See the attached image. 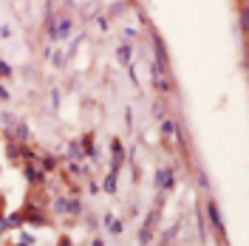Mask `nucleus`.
<instances>
[{
  "label": "nucleus",
  "instance_id": "obj_1",
  "mask_svg": "<svg viewBox=\"0 0 249 246\" xmlns=\"http://www.w3.org/2000/svg\"><path fill=\"white\" fill-rule=\"evenodd\" d=\"M156 181H159L161 187H170V181H173V178H170V173L164 170V173H159V178H156Z\"/></svg>",
  "mask_w": 249,
  "mask_h": 246
},
{
  "label": "nucleus",
  "instance_id": "obj_3",
  "mask_svg": "<svg viewBox=\"0 0 249 246\" xmlns=\"http://www.w3.org/2000/svg\"><path fill=\"white\" fill-rule=\"evenodd\" d=\"M68 29H71V23H68V20H62L60 29H57V37H65V34H68Z\"/></svg>",
  "mask_w": 249,
  "mask_h": 246
},
{
  "label": "nucleus",
  "instance_id": "obj_2",
  "mask_svg": "<svg viewBox=\"0 0 249 246\" xmlns=\"http://www.w3.org/2000/svg\"><path fill=\"white\" fill-rule=\"evenodd\" d=\"M210 218H213V224H215L218 229H221V218H218V210H215V204H210Z\"/></svg>",
  "mask_w": 249,
  "mask_h": 246
},
{
  "label": "nucleus",
  "instance_id": "obj_4",
  "mask_svg": "<svg viewBox=\"0 0 249 246\" xmlns=\"http://www.w3.org/2000/svg\"><path fill=\"white\" fill-rule=\"evenodd\" d=\"M105 190H108V193H113V190H116V176H108V181H105Z\"/></svg>",
  "mask_w": 249,
  "mask_h": 246
}]
</instances>
